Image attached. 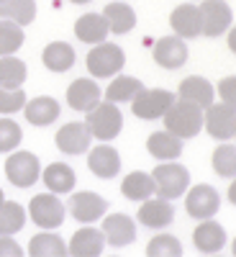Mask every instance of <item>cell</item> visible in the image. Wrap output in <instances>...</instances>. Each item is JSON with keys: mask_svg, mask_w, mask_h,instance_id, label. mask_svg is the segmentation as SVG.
<instances>
[{"mask_svg": "<svg viewBox=\"0 0 236 257\" xmlns=\"http://www.w3.org/2000/svg\"><path fill=\"white\" fill-rule=\"evenodd\" d=\"M164 128L169 134L180 137L182 142L185 139H192L200 134L203 128V108H198L195 103H187V100H177L169 105V108L164 111Z\"/></svg>", "mask_w": 236, "mask_h": 257, "instance_id": "obj_1", "label": "cell"}, {"mask_svg": "<svg viewBox=\"0 0 236 257\" xmlns=\"http://www.w3.org/2000/svg\"><path fill=\"white\" fill-rule=\"evenodd\" d=\"M88 113V128L95 139H103V142H111L121 134L123 128V113L118 111V105L111 103V100H103V103H95Z\"/></svg>", "mask_w": 236, "mask_h": 257, "instance_id": "obj_2", "label": "cell"}, {"mask_svg": "<svg viewBox=\"0 0 236 257\" xmlns=\"http://www.w3.org/2000/svg\"><path fill=\"white\" fill-rule=\"evenodd\" d=\"M152 178H154V185H157V196H162L167 201L182 196V193L187 190V185H190L187 167L185 165H177L175 160H167L164 165L154 167Z\"/></svg>", "mask_w": 236, "mask_h": 257, "instance_id": "obj_3", "label": "cell"}, {"mask_svg": "<svg viewBox=\"0 0 236 257\" xmlns=\"http://www.w3.org/2000/svg\"><path fill=\"white\" fill-rule=\"evenodd\" d=\"M123 64H126L123 49L108 44V41L93 44V49L88 52V72L93 77H113L123 70Z\"/></svg>", "mask_w": 236, "mask_h": 257, "instance_id": "obj_4", "label": "cell"}, {"mask_svg": "<svg viewBox=\"0 0 236 257\" xmlns=\"http://www.w3.org/2000/svg\"><path fill=\"white\" fill-rule=\"evenodd\" d=\"M64 211H67V206L57 198V193H41L29 203V216L41 229H59L64 224Z\"/></svg>", "mask_w": 236, "mask_h": 257, "instance_id": "obj_5", "label": "cell"}, {"mask_svg": "<svg viewBox=\"0 0 236 257\" xmlns=\"http://www.w3.org/2000/svg\"><path fill=\"white\" fill-rule=\"evenodd\" d=\"M6 178L16 188H31L41 178V162L34 152H13L6 160Z\"/></svg>", "mask_w": 236, "mask_h": 257, "instance_id": "obj_6", "label": "cell"}, {"mask_svg": "<svg viewBox=\"0 0 236 257\" xmlns=\"http://www.w3.org/2000/svg\"><path fill=\"white\" fill-rule=\"evenodd\" d=\"M175 103V93H169L164 88H154V90H141L131 105H134V116L144 118V121H157L164 116V111Z\"/></svg>", "mask_w": 236, "mask_h": 257, "instance_id": "obj_7", "label": "cell"}, {"mask_svg": "<svg viewBox=\"0 0 236 257\" xmlns=\"http://www.w3.org/2000/svg\"><path fill=\"white\" fill-rule=\"evenodd\" d=\"M200 11V34L208 39H218L231 29V8L223 0H203Z\"/></svg>", "mask_w": 236, "mask_h": 257, "instance_id": "obj_8", "label": "cell"}, {"mask_svg": "<svg viewBox=\"0 0 236 257\" xmlns=\"http://www.w3.org/2000/svg\"><path fill=\"white\" fill-rule=\"evenodd\" d=\"M203 126L208 128V134L213 139H233V132H236V113H233V105L228 103H210L205 108V116H203Z\"/></svg>", "mask_w": 236, "mask_h": 257, "instance_id": "obj_9", "label": "cell"}, {"mask_svg": "<svg viewBox=\"0 0 236 257\" xmlns=\"http://www.w3.org/2000/svg\"><path fill=\"white\" fill-rule=\"evenodd\" d=\"M218 206H221V198H218V190L208 185V183H200L195 185L190 193H187V198H185V208L192 219H213L218 213Z\"/></svg>", "mask_w": 236, "mask_h": 257, "instance_id": "obj_10", "label": "cell"}, {"mask_svg": "<svg viewBox=\"0 0 236 257\" xmlns=\"http://www.w3.org/2000/svg\"><path fill=\"white\" fill-rule=\"evenodd\" d=\"M67 208H70V213L77 221L93 224L108 211V201L100 198L98 193H93V190H85V193H72L70 201H67Z\"/></svg>", "mask_w": 236, "mask_h": 257, "instance_id": "obj_11", "label": "cell"}, {"mask_svg": "<svg viewBox=\"0 0 236 257\" xmlns=\"http://www.w3.org/2000/svg\"><path fill=\"white\" fill-rule=\"evenodd\" d=\"M139 224L146 226V229H164L175 221V208L167 198L157 196V198H146L141 201V208H139Z\"/></svg>", "mask_w": 236, "mask_h": 257, "instance_id": "obj_12", "label": "cell"}, {"mask_svg": "<svg viewBox=\"0 0 236 257\" xmlns=\"http://www.w3.org/2000/svg\"><path fill=\"white\" fill-rule=\"evenodd\" d=\"M90 128L88 123H80V121H72V123H64L59 132H57V147L59 152L64 155H82L90 149Z\"/></svg>", "mask_w": 236, "mask_h": 257, "instance_id": "obj_13", "label": "cell"}, {"mask_svg": "<svg viewBox=\"0 0 236 257\" xmlns=\"http://www.w3.org/2000/svg\"><path fill=\"white\" fill-rule=\"evenodd\" d=\"M100 231H103L105 242L113 247H128L136 239V224L126 213H111V216H105Z\"/></svg>", "mask_w": 236, "mask_h": 257, "instance_id": "obj_14", "label": "cell"}, {"mask_svg": "<svg viewBox=\"0 0 236 257\" xmlns=\"http://www.w3.org/2000/svg\"><path fill=\"white\" fill-rule=\"evenodd\" d=\"M154 62L164 70H177L187 62V47L180 36H162L154 44Z\"/></svg>", "mask_w": 236, "mask_h": 257, "instance_id": "obj_15", "label": "cell"}, {"mask_svg": "<svg viewBox=\"0 0 236 257\" xmlns=\"http://www.w3.org/2000/svg\"><path fill=\"white\" fill-rule=\"evenodd\" d=\"M88 167L93 175L108 180V178H116L121 173V157L113 147L103 144V147H95L88 152Z\"/></svg>", "mask_w": 236, "mask_h": 257, "instance_id": "obj_16", "label": "cell"}, {"mask_svg": "<svg viewBox=\"0 0 236 257\" xmlns=\"http://www.w3.org/2000/svg\"><path fill=\"white\" fill-rule=\"evenodd\" d=\"M100 95H103V90L90 77H80L67 88V103L75 111H90L95 103H100Z\"/></svg>", "mask_w": 236, "mask_h": 257, "instance_id": "obj_17", "label": "cell"}, {"mask_svg": "<svg viewBox=\"0 0 236 257\" xmlns=\"http://www.w3.org/2000/svg\"><path fill=\"white\" fill-rule=\"evenodd\" d=\"M169 26H172L175 36L180 39H198L200 36V11L198 6H177L169 16Z\"/></svg>", "mask_w": 236, "mask_h": 257, "instance_id": "obj_18", "label": "cell"}, {"mask_svg": "<svg viewBox=\"0 0 236 257\" xmlns=\"http://www.w3.org/2000/svg\"><path fill=\"white\" fill-rule=\"evenodd\" d=\"M192 242L203 254H213L226 244V229L213 219H203V224L192 231Z\"/></svg>", "mask_w": 236, "mask_h": 257, "instance_id": "obj_19", "label": "cell"}, {"mask_svg": "<svg viewBox=\"0 0 236 257\" xmlns=\"http://www.w3.org/2000/svg\"><path fill=\"white\" fill-rule=\"evenodd\" d=\"M108 34H111V29L105 24L103 13H85L75 24V36L82 44H100V41L108 39Z\"/></svg>", "mask_w": 236, "mask_h": 257, "instance_id": "obj_20", "label": "cell"}, {"mask_svg": "<svg viewBox=\"0 0 236 257\" xmlns=\"http://www.w3.org/2000/svg\"><path fill=\"white\" fill-rule=\"evenodd\" d=\"M213 85L205 80V77H198V75H190L180 82V100H187V103H195L198 108H208L213 103Z\"/></svg>", "mask_w": 236, "mask_h": 257, "instance_id": "obj_21", "label": "cell"}, {"mask_svg": "<svg viewBox=\"0 0 236 257\" xmlns=\"http://www.w3.org/2000/svg\"><path fill=\"white\" fill-rule=\"evenodd\" d=\"M41 178H44V185L49 193H72L77 183L75 170L64 162H52L47 170H41Z\"/></svg>", "mask_w": 236, "mask_h": 257, "instance_id": "obj_22", "label": "cell"}, {"mask_svg": "<svg viewBox=\"0 0 236 257\" xmlns=\"http://www.w3.org/2000/svg\"><path fill=\"white\" fill-rule=\"evenodd\" d=\"M24 113H26V121L34 123V126H49L59 118V103L49 95H41V98H34L24 105Z\"/></svg>", "mask_w": 236, "mask_h": 257, "instance_id": "obj_23", "label": "cell"}, {"mask_svg": "<svg viewBox=\"0 0 236 257\" xmlns=\"http://www.w3.org/2000/svg\"><path fill=\"white\" fill-rule=\"evenodd\" d=\"M146 149H149V155H152L154 160H177L182 155V139L175 137V134H169V132H154L152 137L146 139Z\"/></svg>", "mask_w": 236, "mask_h": 257, "instance_id": "obj_24", "label": "cell"}, {"mask_svg": "<svg viewBox=\"0 0 236 257\" xmlns=\"http://www.w3.org/2000/svg\"><path fill=\"white\" fill-rule=\"evenodd\" d=\"M103 247H105L103 231L93 226H82L80 231H75V237L70 242V252L77 257H95L103 252Z\"/></svg>", "mask_w": 236, "mask_h": 257, "instance_id": "obj_25", "label": "cell"}, {"mask_svg": "<svg viewBox=\"0 0 236 257\" xmlns=\"http://www.w3.org/2000/svg\"><path fill=\"white\" fill-rule=\"evenodd\" d=\"M103 18H105V24H108L111 34H128V31L136 26V13H134V8L128 6V3H121V0L105 6Z\"/></svg>", "mask_w": 236, "mask_h": 257, "instance_id": "obj_26", "label": "cell"}, {"mask_svg": "<svg viewBox=\"0 0 236 257\" xmlns=\"http://www.w3.org/2000/svg\"><path fill=\"white\" fill-rule=\"evenodd\" d=\"M41 59H44L47 70H52V72H67V70H72L77 54H75V49L67 44V41H52V44L44 49V54H41Z\"/></svg>", "mask_w": 236, "mask_h": 257, "instance_id": "obj_27", "label": "cell"}, {"mask_svg": "<svg viewBox=\"0 0 236 257\" xmlns=\"http://www.w3.org/2000/svg\"><path fill=\"white\" fill-rule=\"evenodd\" d=\"M121 193H123L128 201H146V198H152L154 193H157V185H154V178L152 175L139 173V170H136V173L123 178Z\"/></svg>", "mask_w": 236, "mask_h": 257, "instance_id": "obj_28", "label": "cell"}, {"mask_svg": "<svg viewBox=\"0 0 236 257\" xmlns=\"http://www.w3.org/2000/svg\"><path fill=\"white\" fill-rule=\"evenodd\" d=\"M144 90V82L131 77V75H116V80L105 90V100L111 103H131L139 93Z\"/></svg>", "mask_w": 236, "mask_h": 257, "instance_id": "obj_29", "label": "cell"}, {"mask_svg": "<svg viewBox=\"0 0 236 257\" xmlns=\"http://www.w3.org/2000/svg\"><path fill=\"white\" fill-rule=\"evenodd\" d=\"M26 62L13 54L0 57V88H21L26 82Z\"/></svg>", "mask_w": 236, "mask_h": 257, "instance_id": "obj_30", "label": "cell"}, {"mask_svg": "<svg viewBox=\"0 0 236 257\" xmlns=\"http://www.w3.org/2000/svg\"><path fill=\"white\" fill-rule=\"evenodd\" d=\"M0 18L13 21L18 26H29L36 18V0H6L0 6Z\"/></svg>", "mask_w": 236, "mask_h": 257, "instance_id": "obj_31", "label": "cell"}, {"mask_svg": "<svg viewBox=\"0 0 236 257\" xmlns=\"http://www.w3.org/2000/svg\"><path fill=\"white\" fill-rule=\"evenodd\" d=\"M26 224V211L16 201H3L0 203V237L3 234H16Z\"/></svg>", "mask_w": 236, "mask_h": 257, "instance_id": "obj_32", "label": "cell"}, {"mask_svg": "<svg viewBox=\"0 0 236 257\" xmlns=\"http://www.w3.org/2000/svg\"><path fill=\"white\" fill-rule=\"evenodd\" d=\"M29 252L36 257H59V254H67V244H64L57 234H36L29 244Z\"/></svg>", "mask_w": 236, "mask_h": 257, "instance_id": "obj_33", "label": "cell"}, {"mask_svg": "<svg viewBox=\"0 0 236 257\" xmlns=\"http://www.w3.org/2000/svg\"><path fill=\"white\" fill-rule=\"evenodd\" d=\"M21 44H24V29L13 21L0 18V57L13 54L16 49H21Z\"/></svg>", "mask_w": 236, "mask_h": 257, "instance_id": "obj_34", "label": "cell"}, {"mask_svg": "<svg viewBox=\"0 0 236 257\" xmlns=\"http://www.w3.org/2000/svg\"><path fill=\"white\" fill-rule=\"evenodd\" d=\"M146 254L149 257H177L182 254V244L172 234H159V237H154L146 244Z\"/></svg>", "mask_w": 236, "mask_h": 257, "instance_id": "obj_35", "label": "cell"}, {"mask_svg": "<svg viewBox=\"0 0 236 257\" xmlns=\"http://www.w3.org/2000/svg\"><path fill=\"white\" fill-rule=\"evenodd\" d=\"M213 170H216V175L221 178H233V170H236V149L231 144H223L218 147L216 152H213Z\"/></svg>", "mask_w": 236, "mask_h": 257, "instance_id": "obj_36", "label": "cell"}, {"mask_svg": "<svg viewBox=\"0 0 236 257\" xmlns=\"http://www.w3.org/2000/svg\"><path fill=\"white\" fill-rule=\"evenodd\" d=\"M24 139V132H21V126L11 118H0V152H13V149L21 144Z\"/></svg>", "mask_w": 236, "mask_h": 257, "instance_id": "obj_37", "label": "cell"}, {"mask_svg": "<svg viewBox=\"0 0 236 257\" xmlns=\"http://www.w3.org/2000/svg\"><path fill=\"white\" fill-rule=\"evenodd\" d=\"M24 105H26V93L21 88H0V113L3 116L24 111Z\"/></svg>", "mask_w": 236, "mask_h": 257, "instance_id": "obj_38", "label": "cell"}, {"mask_svg": "<svg viewBox=\"0 0 236 257\" xmlns=\"http://www.w3.org/2000/svg\"><path fill=\"white\" fill-rule=\"evenodd\" d=\"M18 257V254H24V249H21V244L16 239H11V234H3L0 237V257Z\"/></svg>", "mask_w": 236, "mask_h": 257, "instance_id": "obj_39", "label": "cell"}, {"mask_svg": "<svg viewBox=\"0 0 236 257\" xmlns=\"http://www.w3.org/2000/svg\"><path fill=\"white\" fill-rule=\"evenodd\" d=\"M218 93H221L223 103L233 105V77H226V80H221V85H218Z\"/></svg>", "mask_w": 236, "mask_h": 257, "instance_id": "obj_40", "label": "cell"}, {"mask_svg": "<svg viewBox=\"0 0 236 257\" xmlns=\"http://www.w3.org/2000/svg\"><path fill=\"white\" fill-rule=\"evenodd\" d=\"M70 3H77V6H88L90 0H70Z\"/></svg>", "mask_w": 236, "mask_h": 257, "instance_id": "obj_41", "label": "cell"}, {"mask_svg": "<svg viewBox=\"0 0 236 257\" xmlns=\"http://www.w3.org/2000/svg\"><path fill=\"white\" fill-rule=\"evenodd\" d=\"M6 201V196H3V190H0V203H3Z\"/></svg>", "mask_w": 236, "mask_h": 257, "instance_id": "obj_42", "label": "cell"}, {"mask_svg": "<svg viewBox=\"0 0 236 257\" xmlns=\"http://www.w3.org/2000/svg\"><path fill=\"white\" fill-rule=\"evenodd\" d=\"M3 3H6V0H0V6H3Z\"/></svg>", "mask_w": 236, "mask_h": 257, "instance_id": "obj_43", "label": "cell"}]
</instances>
